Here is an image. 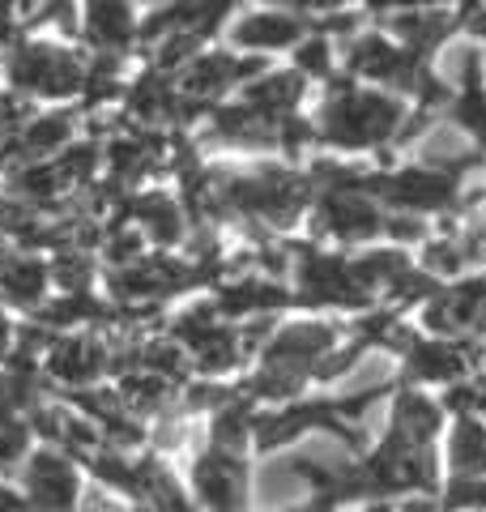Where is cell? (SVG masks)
<instances>
[{
	"mask_svg": "<svg viewBox=\"0 0 486 512\" xmlns=\"http://www.w3.org/2000/svg\"><path fill=\"white\" fill-rule=\"evenodd\" d=\"M435 431H440V406L423 393L405 389L393 406V440L410 444V448H431Z\"/></svg>",
	"mask_w": 486,
	"mask_h": 512,
	"instance_id": "obj_18",
	"label": "cell"
},
{
	"mask_svg": "<svg viewBox=\"0 0 486 512\" xmlns=\"http://www.w3.org/2000/svg\"><path fill=\"white\" fill-rule=\"evenodd\" d=\"M39 402L35 376L26 372H0V423H13L26 406Z\"/></svg>",
	"mask_w": 486,
	"mask_h": 512,
	"instance_id": "obj_33",
	"label": "cell"
},
{
	"mask_svg": "<svg viewBox=\"0 0 486 512\" xmlns=\"http://www.w3.org/2000/svg\"><path fill=\"white\" fill-rule=\"evenodd\" d=\"M9 188H13V197H18L22 205H47V201H56L69 184H64L60 167L26 163V167H18V171H9Z\"/></svg>",
	"mask_w": 486,
	"mask_h": 512,
	"instance_id": "obj_28",
	"label": "cell"
},
{
	"mask_svg": "<svg viewBox=\"0 0 486 512\" xmlns=\"http://www.w3.org/2000/svg\"><path fill=\"white\" fill-rule=\"evenodd\" d=\"M47 278H52V269L35 256H5L0 261V299L13 308H35L47 291Z\"/></svg>",
	"mask_w": 486,
	"mask_h": 512,
	"instance_id": "obj_20",
	"label": "cell"
},
{
	"mask_svg": "<svg viewBox=\"0 0 486 512\" xmlns=\"http://www.w3.org/2000/svg\"><path fill=\"white\" fill-rule=\"evenodd\" d=\"M367 512H388V508H384V504H376V508H367Z\"/></svg>",
	"mask_w": 486,
	"mask_h": 512,
	"instance_id": "obj_49",
	"label": "cell"
},
{
	"mask_svg": "<svg viewBox=\"0 0 486 512\" xmlns=\"http://www.w3.org/2000/svg\"><path fill=\"white\" fill-rule=\"evenodd\" d=\"M39 431L56 448H69V453H94V448H99V427H94L86 414H77L73 406L39 410Z\"/></svg>",
	"mask_w": 486,
	"mask_h": 512,
	"instance_id": "obj_21",
	"label": "cell"
},
{
	"mask_svg": "<svg viewBox=\"0 0 486 512\" xmlns=\"http://www.w3.org/2000/svg\"><path fill=\"white\" fill-rule=\"evenodd\" d=\"M371 197L393 201L397 210H448L457 201V184L440 171L405 167L397 175H371Z\"/></svg>",
	"mask_w": 486,
	"mask_h": 512,
	"instance_id": "obj_6",
	"label": "cell"
},
{
	"mask_svg": "<svg viewBox=\"0 0 486 512\" xmlns=\"http://www.w3.org/2000/svg\"><path fill=\"white\" fill-rule=\"evenodd\" d=\"M0 512H35V508H30L26 500H18L9 487H0Z\"/></svg>",
	"mask_w": 486,
	"mask_h": 512,
	"instance_id": "obj_47",
	"label": "cell"
},
{
	"mask_svg": "<svg viewBox=\"0 0 486 512\" xmlns=\"http://www.w3.org/2000/svg\"><path fill=\"white\" fill-rule=\"evenodd\" d=\"M81 35H86L90 47H99V56H116L133 43L137 18L128 5H86V13H81Z\"/></svg>",
	"mask_w": 486,
	"mask_h": 512,
	"instance_id": "obj_14",
	"label": "cell"
},
{
	"mask_svg": "<svg viewBox=\"0 0 486 512\" xmlns=\"http://www.w3.org/2000/svg\"><path fill=\"white\" fill-rule=\"evenodd\" d=\"M346 64H350V73L371 77V82H388L397 90H423L427 86V73H423V64H418V56L405 52L397 43H388L384 35L354 39L350 52H346Z\"/></svg>",
	"mask_w": 486,
	"mask_h": 512,
	"instance_id": "obj_5",
	"label": "cell"
},
{
	"mask_svg": "<svg viewBox=\"0 0 486 512\" xmlns=\"http://www.w3.org/2000/svg\"><path fill=\"white\" fill-rule=\"evenodd\" d=\"M99 316H103V308L90 295H64L60 303H52V308L43 312L39 325L56 329V325H77V320H99Z\"/></svg>",
	"mask_w": 486,
	"mask_h": 512,
	"instance_id": "obj_34",
	"label": "cell"
},
{
	"mask_svg": "<svg viewBox=\"0 0 486 512\" xmlns=\"http://www.w3.org/2000/svg\"><path fill=\"white\" fill-rule=\"evenodd\" d=\"M256 73H261V60H239L231 52H205L188 69H180V99L201 107L209 99H218L222 90H231L239 77H256Z\"/></svg>",
	"mask_w": 486,
	"mask_h": 512,
	"instance_id": "obj_10",
	"label": "cell"
},
{
	"mask_svg": "<svg viewBox=\"0 0 486 512\" xmlns=\"http://www.w3.org/2000/svg\"><path fill=\"white\" fill-rule=\"evenodd\" d=\"M81 512H133V508H124V504H116L107 491H90L86 500H81Z\"/></svg>",
	"mask_w": 486,
	"mask_h": 512,
	"instance_id": "obj_45",
	"label": "cell"
},
{
	"mask_svg": "<svg viewBox=\"0 0 486 512\" xmlns=\"http://www.w3.org/2000/svg\"><path fill=\"white\" fill-rule=\"evenodd\" d=\"M423 167L427 171H440V175H461L478 163V150H474V141H469L457 124H435L431 133L423 137Z\"/></svg>",
	"mask_w": 486,
	"mask_h": 512,
	"instance_id": "obj_16",
	"label": "cell"
},
{
	"mask_svg": "<svg viewBox=\"0 0 486 512\" xmlns=\"http://www.w3.org/2000/svg\"><path fill=\"white\" fill-rule=\"evenodd\" d=\"M52 278L64 286V295H86V286H90V261H86V252H56Z\"/></svg>",
	"mask_w": 486,
	"mask_h": 512,
	"instance_id": "obj_35",
	"label": "cell"
},
{
	"mask_svg": "<svg viewBox=\"0 0 486 512\" xmlns=\"http://www.w3.org/2000/svg\"><path fill=\"white\" fill-rule=\"evenodd\" d=\"M316 133L329 146H384V141L405 133V111L388 94L354 90L342 82L329 94V103L320 107Z\"/></svg>",
	"mask_w": 486,
	"mask_h": 512,
	"instance_id": "obj_2",
	"label": "cell"
},
{
	"mask_svg": "<svg viewBox=\"0 0 486 512\" xmlns=\"http://www.w3.org/2000/svg\"><path fill=\"white\" fill-rule=\"evenodd\" d=\"M452 470L461 478H478L486 470V427L478 419H461V427L452 431Z\"/></svg>",
	"mask_w": 486,
	"mask_h": 512,
	"instance_id": "obj_32",
	"label": "cell"
},
{
	"mask_svg": "<svg viewBox=\"0 0 486 512\" xmlns=\"http://www.w3.org/2000/svg\"><path fill=\"white\" fill-rule=\"evenodd\" d=\"M47 372H52L60 384H77V389H86V384L99 380L107 367H111V355L99 338H64L47 350Z\"/></svg>",
	"mask_w": 486,
	"mask_h": 512,
	"instance_id": "obj_12",
	"label": "cell"
},
{
	"mask_svg": "<svg viewBox=\"0 0 486 512\" xmlns=\"http://www.w3.org/2000/svg\"><path fill=\"white\" fill-rule=\"evenodd\" d=\"M427 269H431V274H461L465 256H461V248L452 244V239H440V244L427 252Z\"/></svg>",
	"mask_w": 486,
	"mask_h": 512,
	"instance_id": "obj_41",
	"label": "cell"
},
{
	"mask_svg": "<svg viewBox=\"0 0 486 512\" xmlns=\"http://www.w3.org/2000/svg\"><path fill=\"white\" fill-rule=\"evenodd\" d=\"M384 18L397 30L401 47L414 56H423L427 47H435L452 26V13H444V9H384Z\"/></svg>",
	"mask_w": 486,
	"mask_h": 512,
	"instance_id": "obj_19",
	"label": "cell"
},
{
	"mask_svg": "<svg viewBox=\"0 0 486 512\" xmlns=\"http://www.w3.org/2000/svg\"><path fill=\"white\" fill-rule=\"evenodd\" d=\"M261 504L273 508V512H290V508H299V495L303 491H312V483L303 478V470L295 466V457H278V461H269V466L261 470Z\"/></svg>",
	"mask_w": 486,
	"mask_h": 512,
	"instance_id": "obj_27",
	"label": "cell"
},
{
	"mask_svg": "<svg viewBox=\"0 0 486 512\" xmlns=\"http://www.w3.org/2000/svg\"><path fill=\"white\" fill-rule=\"evenodd\" d=\"M448 77H452L457 86H465V94L478 90V52H474V47H461V52H452Z\"/></svg>",
	"mask_w": 486,
	"mask_h": 512,
	"instance_id": "obj_39",
	"label": "cell"
},
{
	"mask_svg": "<svg viewBox=\"0 0 486 512\" xmlns=\"http://www.w3.org/2000/svg\"><path fill=\"white\" fill-rule=\"evenodd\" d=\"M60 175H64V184H86L90 175H94V167H99V146H73V150H64L60 154Z\"/></svg>",
	"mask_w": 486,
	"mask_h": 512,
	"instance_id": "obj_36",
	"label": "cell"
},
{
	"mask_svg": "<svg viewBox=\"0 0 486 512\" xmlns=\"http://www.w3.org/2000/svg\"><path fill=\"white\" fill-rule=\"evenodd\" d=\"M9 82L39 99H69L86 86V64L60 43L26 39L9 52Z\"/></svg>",
	"mask_w": 486,
	"mask_h": 512,
	"instance_id": "obj_3",
	"label": "cell"
},
{
	"mask_svg": "<svg viewBox=\"0 0 486 512\" xmlns=\"http://www.w3.org/2000/svg\"><path fill=\"white\" fill-rule=\"evenodd\" d=\"M81 500L77 470L56 448H43L26 461V504L35 512H73Z\"/></svg>",
	"mask_w": 486,
	"mask_h": 512,
	"instance_id": "obj_8",
	"label": "cell"
},
{
	"mask_svg": "<svg viewBox=\"0 0 486 512\" xmlns=\"http://www.w3.org/2000/svg\"><path fill=\"white\" fill-rule=\"evenodd\" d=\"M120 402L137 414H154L171 402V380H162L154 372H124L120 380Z\"/></svg>",
	"mask_w": 486,
	"mask_h": 512,
	"instance_id": "obj_30",
	"label": "cell"
},
{
	"mask_svg": "<svg viewBox=\"0 0 486 512\" xmlns=\"http://www.w3.org/2000/svg\"><path fill=\"white\" fill-rule=\"evenodd\" d=\"M192 487L205 512H248V470L235 453H205L192 466Z\"/></svg>",
	"mask_w": 486,
	"mask_h": 512,
	"instance_id": "obj_7",
	"label": "cell"
},
{
	"mask_svg": "<svg viewBox=\"0 0 486 512\" xmlns=\"http://www.w3.org/2000/svg\"><path fill=\"white\" fill-rule=\"evenodd\" d=\"M452 244L461 248V256H465V265L469 261H486V210H478V214H469V222L461 227V235L452 239Z\"/></svg>",
	"mask_w": 486,
	"mask_h": 512,
	"instance_id": "obj_38",
	"label": "cell"
},
{
	"mask_svg": "<svg viewBox=\"0 0 486 512\" xmlns=\"http://www.w3.org/2000/svg\"><path fill=\"white\" fill-rule=\"evenodd\" d=\"M337 329L320 320H299V325L278 329L265 342V367L248 384L252 397H295L307 376L320 372V363L333 355Z\"/></svg>",
	"mask_w": 486,
	"mask_h": 512,
	"instance_id": "obj_1",
	"label": "cell"
},
{
	"mask_svg": "<svg viewBox=\"0 0 486 512\" xmlns=\"http://www.w3.org/2000/svg\"><path fill=\"white\" fill-rule=\"evenodd\" d=\"M128 214L141 222V231L154 239V244L171 248L184 239V210L175 205L171 197H162V192H150V197H137L128 201Z\"/></svg>",
	"mask_w": 486,
	"mask_h": 512,
	"instance_id": "obj_24",
	"label": "cell"
},
{
	"mask_svg": "<svg viewBox=\"0 0 486 512\" xmlns=\"http://www.w3.org/2000/svg\"><path fill=\"white\" fill-rule=\"evenodd\" d=\"M295 269H299V291L307 303H333V308H363V303H371L359 291V282H354L350 261H342V256L299 248Z\"/></svg>",
	"mask_w": 486,
	"mask_h": 512,
	"instance_id": "obj_4",
	"label": "cell"
},
{
	"mask_svg": "<svg viewBox=\"0 0 486 512\" xmlns=\"http://www.w3.org/2000/svg\"><path fill=\"white\" fill-rule=\"evenodd\" d=\"M427 325L435 333H448V338L486 333V278L452 286V291H435V299L427 303Z\"/></svg>",
	"mask_w": 486,
	"mask_h": 512,
	"instance_id": "obj_11",
	"label": "cell"
},
{
	"mask_svg": "<svg viewBox=\"0 0 486 512\" xmlns=\"http://www.w3.org/2000/svg\"><path fill=\"white\" fill-rule=\"evenodd\" d=\"M397 512H440V504H435L431 495H418V500H405Z\"/></svg>",
	"mask_w": 486,
	"mask_h": 512,
	"instance_id": "obj_48",
	"label": "cell"
},
{
	"mask_svg": "<svg viewBox=\"0 0 486 512\" xmlns=\"http://www.w3.org/2000/svg\"><path fill=\"white\" fill-rule=\"evenodd\" d=\"M278 128L282 120H269L261 116V111H252V107H222L214 111V137L226 141V146H278Z\"/></svg>",
	"mask_w": 486,
	"mask_h": 512,
	"instance_id": "obj_17",
	"label": "cell"
},
{
	"mask_svg": "<svg viewBox=\"0 0 486 512\" xmlns=\"http://www.w3.org/2000/svg\"><path fill=\"white\" fill-rule=\"evenodd\" d=\"M448 504H457V508H465V504L486 508V483H478V478H469V483H457V487H452V495H448Z\"/></svg>",
	"mask_w": 486,
	"mask_h": 512,
	"instance_id": "obj_43",
	"label": "cell"
},
{
	"mask_svg": "<svg viewBox=\"0 0 486 512\" xmlns=\"http://www.w3.org/2000/svg\"><path fill=\"white\" fill-rule=\"evenodd\" d=\"M384 231L393 239H405V244H410V239H423V222L410 218V214H397V218H384Z\"/></svg>",
	"mask_w": 486,
	"mask_h": 512,
	"instance_id": "obj_44",
	"label": "cell"
},
{
	"mask_svg": "<svg viewBox=\"0 0 486 512\" xmlns=\"http://www.w3.org/2000/svg\"><path fill=\"white\" fill-rule=\"evenodd\" d=\"M465 26L474 30V35H486V5H469L465 9Z\"/></svg>",
	"mask_w": 486,
	"mask_h": 512,
	"instance_id": "obj_46",
	"label": "cell"
},
{
	"mask_svg": "<svg viewBox=\"0 0 486 512\" xmlns=\"http://www.w3.org/2000/svg\"><path fill=\"white\" fill-rule=\"evenodd\" d=\"M158 154L162 150H158L154 137H116L111 150H107L111 175H116V180H137V175H145L158 163Z\"/></svg>",
	"mask_w": 486,
	"mask_h": 512,
	"instance_id": "obj_29",
	"label": "cell"
},
{
	"mask_svg": "<svg viewBox=\"0 0 486 512\" xmlns=\"http://www.w3.org/2000/svg\"><path fill=\"white\" fill-rule=\"evenodd\" d=\"M197 278V269H188L171 256H154V261H141L137 265H124V269H111V295L124 299V303H154L162 295H175Z\"/></svg>",
	"mask_w": 486,
	"mask_h": 512,
	"instance_id": "obj_9",
	"label": "cell"
},
{
	"mask_svg": "<svg viewBox=\"0 0 486 512\" xmlns=\"http://www.w3.org/2000/svg\"><path fill=\"white\" fill-rule=\"evenodd\" d=\"M299 73H329V43L307 39L299 47Z\"/></svg>",
	"mask_w": 486,
	"mask_h": 512,
	"instance_id": "obj_42",
	"label": "cell"
},
{
	"mask_svg": "<svg viewBox=\"0 0 486 512\" xmlns=\"http://www.w3.org/2000/svg\"><path fill=\"white\" fill-rule=\"evenodd\" d=\"M252 436V410L248 397H231L226 406H218L214 414V448L218 453H239Z\"/></svg>",
	"mask_w": 486,
	"mask_h": 512,
	"instance_id": "obj_31",
	"label": "cell"
},
{
	"mask_svg": "<svg viewBox=\"0 0 486 512\" xmlns=\"http://www.w3.org/2000/svg\"><path fill=\"white\" fill-rule=\"evenodd\" d=\"M303 99V73H269L261 82H252L243 94V107L261 111L269 120H286L295 103Z\"/></svg>",
	"mask_w": 486,
	"mask_h": 512,
	"instance_id": "obj_23",
	"label": "cell"
},
{
	"mask_svg": "<svg viewBox=\"0 0 486 512\" xmlns=\"http://www.w3.org/2000/svg\"><path fill=\"white\" fill-rule=\"evenodd\" d=\"M22 128H26V111H22V103L13 99V94H0V146L18 141Z\"/></svg>",
	"mask_w": 486,
	"mask_h": 512,
	"instance_id": "obj_40",
	"label": "cell"
},
{
	"mask_svg": "<svg viewBox=\"0 0 486 512\" xmlns=\"http://www.w3.org/2000/svg\"><path fill=\"white\" fill-rule=\"evenodd\" d=\"M405 367L414 380H457L469 359L448 342H405Z\"/></svg>",
	"mask_w": 486,
	"mask_h": 512,
	"instance_id": "obj_26",
	"label": "cell"
},
{
	"mask_svg": "<svg viewBox=\"0 0 486 512\" xmlns=\"http://www.w3.org/2000/svg\"><path fill=\"white\" fill-rule=\"evenodd\" d=\"M73 133H77L73 111H43V116L26 120V128L18 133V150H22L26 163H43L47 154H64Z\"/></svg>",
	"mask_w": 486,
	"mask_h": 512,
	"instance_id": "obj_15",
	"label": "cell"
},
{
	"mask_svg": "<svg viewBox=\"0 0 486 512\" xmlns=\"http://www.w3.org/2000/svg\"><path fill=\"white\" fill-rule=\"evenodd\" d=\"M303 35V22L295 13H282V9H256V13H243L235 22L231 39L235 47H248V52H278V47L299 43Z\"/></svg>",
	"mask_w": 486,
	"mask_h": 512,
	"instance_id": "obj_13",
	"label": "cell"
},
{
	"mask_svg": "<svg viewBox=\"0 0 486 512\" xmlns=\"http://www.w3.org/2000/svg\"><path fill=\"white\" fill-rule=\"evenodd\" d=\"M286 303V291L273 278H239L231 286H222L218 295V316H252V312H273Z\"/></svg>",
	"mask_w": 486,
	"mask_h": 512,
	"instance_id": "obj_22",
	"label": "cell"
},
{
	"mask_svg": "<svg viewBox=\"0 0 486 512\" xmlns=\"http://www.w3.org/2000/svg\"><path fill=\"white\" fill-rule=\"evenodd\" d=\"M26 444H30V427L22 419L13 423H0V470H13L18 461L26 457Z\"/></svg>",
	"mask_w": 486,
	"mask_h": 512,
	"instance_id": "obj_37",
	"label": "cell"
},
{
	"mask_svg": "<svg viewBox=\"0 0 486 512\" xmlns=\"http://www.w3.org/2000/svg\"><path fill=\"white\" fill-rule=\"evenodd\" d=\"M128 116L141 120V124L180 120V90H175L162 73H145L133 86V94H128Z\"/></svg>",
	"mask_w": 486,
	"mask_h": 512,
	"instance_id": "obj_25",
	"label": "cell"
}]
</instances>
